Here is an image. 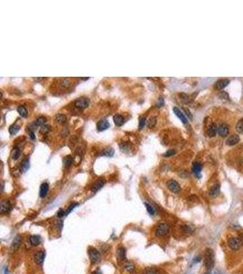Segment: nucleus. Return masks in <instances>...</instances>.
Segmentation results:
<instances>
[{
    "label": "nucleus",
    "instance_id": "dca6fc26",
    "mask_svg": "<svg viewBox=\"0 0 243 274\" xmlns=\"http://www.w3.org/2000/svg\"><path fill=\"white\" fill-rule=\"evenodd\" d=\"M48 189H49V185L48 183H43L41 185H40V190H39V196L40 197H46L48 193Z\"/></svg>",
    "mask_w": 243,
    "mask_h": 274
},
{
    "label": "nucleus",
    "instance_id": "39448f33",
    "mask_svg": "<svg viewBox=\"0 0 243 274\" xmlns=\"http://www.w3.org/2000/svg\"><path fill=\"white\" fill-rule=\"evenodd\" d=\"M89 102L90 101L88 98L80 97V98H78L77 100L74 102V106L79 110H83L89 105Z\"/></svg>",
    "mask_w": 243,
    "mask_h": 274
},
{
    "label": "nucleus",
    "instance_id": "9b49d317",
    "mask_svg": "<svg viewBox=\"0 0 243 274\" xmlns=\"http://www.w3.org/2000/svg\"><path fill=\"white\" fill-rule=\"evenodd\" d=\"M173 112H174L175 115L183 122V124H187V122H188V119H187L186 116H185V114L183 113L182 111H180L178 107H173Z\"/></svg>",
    "mask_w": 243,
    "mask_h": 274
},
{
    "label": "nucleus",
    "instance_id": "7ed1b4c3",
    "mask_svg": "<svg viewBox=\"0 0 243 274\" xmlns=\"http://www.w3.org/2000/svg\"><path fill=\"white\" fill-rule=\"evenodd\" d=\"M169 226L165 222L159 223L155 229V234L157 237H164L169 232Z\"/></svg>",
    "mask_w": 243,
    "mask_h": 274
},
{
    "label": "nucleus",
    "instance_id": "f03ea898",
    "mask_svg": "<svg viewBox=\"0 0 243 274\" xmlns=\"http://www.w3.org/2000/svg\"><path fill=\"white\" fill-rule=\"evenodd\" d=\"M227 244H228V247L231 250L237 251V250L241 249L242 245H243V241L239 237H230L227 241Z\"/></svg>",
    "mask_w": 243,
    "mask_h": 274
},
{
    "label": "nucleus",
    "instance_id": "a878e982",
    "mask_svg": "<svg viewBox=\"0 0 243 274\" xmlns=\"http://www.w3.org/2000/svg\"><path fill=\"white\" fill-rule=\"evenodd\" d=\"M122 267L124 268V269L126 270V271H128L129 272H134V271H135V266H134V264L132 263V262H130V261H126V262H124V264L122 265Z\"/></svg>",
    "mask_w": 243,
    "mask_h": 274
},
{
    "label": "nucleus",
    "instance_id": "ea45409f",
    "mask_svg": "<svg viewBox=\"0 0 243 274\" xmlns=\"http://www.w3.org/2000/svg\"><path fill=\"white\" fill-rule=\"evenodd\" d=\"M236 130L238 133H243V119H240L236 125Z\"/></svg>",
    "mask_w": 243,
    "mask_h": 274
},
{
    "label": "nucleus",
    "instance_id": "72a5a7b5",
    "mask_svg": "<svg viewBox=\"0 0 243 274\" xmlns=\"http://www.w3.org/2000/svg\"><path fill=\"white\" fill-rule=\"evenodd\" d=\"M119 147H120V149H121V151H122V152H125V153H127L128 151H129L130 148H131L130 144H129V143H127V142L120 143V144H119Z\"/></svg>",
    "mask_w": 243,
    "mask_h": 274
},
{
    "label": "nucleus",
    "instance_id": "79ce46f5",
    "mask_svg": "<svg viewBox=\"0 0 243 274\" xmlns=\"http://www.w3.org/2000/svg\"><path fill=\"white\" fill-rule=\"evenodd\" d=\"M175 154H176V151H175L174 149H170V150L166 151V152L163 154V155H164L165 157H169V156H171V155H175Z\"/></svg>",
    "mask_w": 243,
    "mask_h": 274
},
{
    "label": "nucleus",
    "instance_id": "9d476101",
    "mask_svg": "<svg viewBox=\"0 0 243 274\" xmlns=\"http://www.w3.org/2000/svg\"><path fill=\"white\" fill-rule=\"evenodd\" d=\"M11 204L8 200H2L1 205H0V213L5 214L11 210Z\"/></svg>",
    "mask_w": 243,
    "mask_h": 274
},
{
    "label": "nucleus",
    "instance_id": "6ab92c4d",
    "mask_svg": "<svg viewBox=\"0 0 243 274\" xmlns=\"http://www.w3.org/2000/svg\"><path fill=\"white\" fill-rule=\"evenodd\" d=\"M180 229H181V231L183 233H185V234H188V235L192 234V233L194 232L193 226L189 225V224H183Z\"/></svg>",
    "mask_w": 243,
    "mask_h": 274
},
{
    "label": "nucleus",
    "instance_id": "4c0bfd02",
    "mask_svg": "<svg viewBox=\"0 0 243 274\" xmlns=\"http://www.w3.org/2000/svg\"><path fill=\"white\" fill-rule=\"evenodd\" d=\"M156 124H157V118H156V117H150L148 119V122H147V125H148V128H153L156 125Z\"/></svg>",
    "mask_w": 243,
    "mask_h": 274
},
{
    "label": "nucleus",
    "instance_id": "f704fd0d",
    "mask_svg": "<svg viewBox=\"0 0 243 274\" xmlns=\"http://www.w3.org/2000/svg\"><path fill=\"white\" fill-rule=\"evenodd\" d=\"M147 122H148V121H147L146 117H143V116L140 117V120H138V129H140V130L143 129Z\"/></svg>",
    "mask_w": 243,
    "mask_h": 274
},
{
    "label": "nucleus",
    "instance_id": "864d4df0",
    "mask_svg": "<svg viewBox=\"0 0 243 274\" xmlns=\"http://www.w3.org/2000/svg\"><path fill=\"white\" fill-rule=\"evenodd\" d=\"M4 274H8V270H7V268H5V269H4Z\"/></svg>",
    "mask_w": 243,
    "mask_h": 274
},
{
    "label": "nucleus",
    "instance_id": "4be33fe9",
    "mask_svg": "<svg viewBox=\"0 0 243 274\" xmlns=\"http://www.w3.org/2000/svg\"><path fill=\"white\" fill-rule=\"evenodd\" d=\"M117 258L119 260H124L126 259V249L124 247H119L117 249Z\"/></svg>",
    "mask_w": 243,
    "mask_h": 274
},
{
    "label": "nucleus",
    "instance_id": "423d86ee",
    "mask_svg": "<svg viewBox=\"0 0 243 274\" xmlns=\"http://www.w3.org/2000/svg\"><path fill=\"white\" fill-rule=\"evenodd\" d=\"M167 187L169 188L171 192H173V193H175V194H177V193H178L179 191H180V185H179L177 181H175V180H173V179H171V180H169V181H167Z\"/></svg>",
    "mask_w": 243,
    "mask_h": 274
},
{
    "label": "nucleus",
    "instance_id": "6e6552de",
    "mask_svg": "<svg viewBox=\"0 0 243 274\" xmlns=\"http://www.w3.org/2000/svg\"><path fill=\"white\" fill-rule=\"evenodd\" d=\"M109 126H110V124H109V122L107 119H101L100 121H98L97 122V129L99 132L108 129Z\"/></svg>",
    "mask_w": 243,
    "mask_h": 274
},
{
    "label": "nucleus",
    "instance_id": "a18cd8bd",
    "mask_svg": "<svg viewBox=\"0 0 243 274\" xmlns=\"http://www.w3.org/2000/svg\"><path fill=\"white\" fill-rule=\"evenodd\" d=\"M78 205V203H74V204H71V205L68 207L67 210V212H66V215H67V214H69V213H70V212H71V211L73 210V209H74L75 207H77Z\"/></svg>",
    "mask_w": 243,
    "mask_h": 274
},
{
    "label": "nucleus",
    "instance_id": "2f4dec72",
    "mask_svg": "<svg viewBox=\"0 0 243 274\" xmlns=\"http://www.w3.org/2000/svg\"><path fill=\"white\" fill-rule=\"evenodd\" d=\"M142 274H159V271L156 269V268L150 267V268H147L143 271Z\"/></svg>",
    "mask_w": 243,
    "mask_h": 274
},
{
    "label": "nucleus",
    "instance_id": "473e14b6",
    "mask_svg": "<svg viewBox=\"0 0 243 274\" xmlns=\"http://www.w3.org/2000/svg\"><path fill=\"white\" fill-rule=\"evenodd\" d=\"M20 149L18 147H15L13 150H12V153H11V157H12V159L14 160H16L18 157L20 156Z\"/></svg>",
    "mask_w": 243,
    "mask_h": 274
},
{
    "label": "nucleus",
    "instance_id": "58836bf2",
    "mask_svg": "<svg viewBox=\"0 0 243 274\" xmlns=\"http://www.w3.org/2000/svg\"><path fill=\"white\" fill-rule=\"evenodd\" d=\"M218 96L221 98V99H222V100H229V94H228V92L224 91H219V92L218 93Z\"/></svg>",
    "mask_w": 243,
    "mask_h": 274
},
{
    "label": "nucleus",
    "instance_id": "f8f14e48",
    "mask_svg": "<svg viewBox=\"0 0 243 274\" xmlns=\"http://www.w3.org/2000/svg\"><path fill=\"white\" fill-rule=\"evenodd\" d=\"M219 192H221V185L217 183L211 186V188L209 191V195L211 197H217L219 195Z\"/></svg>",
    "mask_w": 243,
    "mask_h": 274
},
{
    "label": "nucleus",
    "instance_id": "4468645a",
    "mask_svg": "<svg viewBox=\"0 0 243 274\" xmlns=\"http://www.w3.org/2000/svg\"><path fill=\"white\" fill-rule=\"evenodd\" d=\"M45 257H46V253L45 251H38L35 254L34 256V260H35V262H36L37 264H41L42 262L44 261L45 260Z\"/></svg>",
    "mask_w": 243,
    "mask_h": 274
},
{
    "label": "nucleus",
    "instance_id": "8fccbe9b",
    "mask_svg": "<svg viewBox=\"0 0 243 274\" xmlns=\"http://www.w3.org/2000/svg\"><path fill=\"white\" fill-rule=\"evenodd\" d=\"M28 133H29L30 138H31L32 140H35V133H34L33 131H28Z\"/></svg>",
    "mask_w": 243,
    "mask_h": 274
},
{
    "label": "nucleus",
    "instance_id": "412c9836",
    "mask_svg": "<svg viewBox=\"0 0 243 274\" xmlns=\"http://www.w3.org/2000/svg\"><path fill=\"white\" fill-rule=\"evenodd\" d=\"M201 169H202V165L199 162H194L193 163V165H192V172L194 173V174H196L197 176H199V174L201 172Z\"/></svg>",
    "mask_w": 243,
    "mask_h": 274
},
{
    "label": "nucleus",
    "instance_id": "49530a36",
    "mask_svg": "<svg viewBox=\"0 0 243 274\" xmlns=\"http://www.w3.org/2000/svg\"><path fill=\"white\" fill-rule=\"evenodd\" d=\"M231 228H232L233 229H235V230H240V229H241L240 226L238 223H234L232 226H231Z\"/></svg>",
    "mask_w": 243,
    "mask_h": 274
},
{
    "label": "nucleus",
    "instance_id": "c03bdc74",
    "mask_svg": "<svg viewBox=\"0 0 243 274\" xmlns=\"http://www.w3.org/2000/svg\"><path fill=\"white\" fill-rule=\"evenodd\" d=\"M163 105H164V99L162 98V97H159V100H158V102L156 103V106H157L158 108H160V107H162Z\"/></svg>",
    "mask_w": 243,
    "mask_h": 274
},
{
    "label": "nucleus",
    "instance_id": "37998d69",
    "mask_svg": "<svg viewBox=\"0 0 243 274\" xmlns=\"http://www.w3.org/2000/svg\"><path fill=\"white\" fill-rule=\"evenodd\" d=\"M49 130H50L49 125L45 124V125L41 126V130H40V132H41V133H44V135H46V133L49 132Z\"/></svg>",
    "mask_w": 243,
    "mask_h": 274
},
{
    "label": "nucleus",
    "instance_id": "0eeeda50",
    "mask_svg": "<svg viewBox=\"0 0 243 274\" xmlns=\"http://www.w3.org/2000/svg\"><path fill=\"white\" fill-rule=\"evenodd\" d=\"M229 132V127L227 124H225V122H222V124H221L218 126V133L222 137L227 136Z\"/></svg>",
    "mask_w": 243,
    "mask_h": 274
},
{
    "label": "nucleus",
    "instance_id": "20e7f679",
    "mask_svg": "<svg viewBox=\"0 0 243 274\" xmlns=\"http://www.w3.org/2000/svg\"><path fill=\"white\" fill-rule=\"evenodd\" d=\"M88 256H89V260L91 261V263H93V264L98 263L101 260L100 252L95 248H89L88 249Z\"/></svg>",
    "mask_w": 243,
    "mask_h": 274
},
{
    "label": "nucleus",
    "instance_id": "c756f323",
    "mask_svg": "<svg viewBox=\"0 0 243 274\" xmlns=\"http://www.w3.org/2000/svg\"><path fill=\"white\" fill-rule=\"evenodd\" d=\"M179 97L181 98V101L184 102L185 103H189V102H191L193 101L192 97L186 94V93H180V94H179Z\"/></svg>",
    "mask_w": 243,
    "mask_h": 274
},
{
    "label": "nucleus",
    "instance_id": "3c124183",
    "mask_svg": "<svg viewBox=\"0 0 243 274\" xmlns=\"http://www.w3.org/2000/svg\"><path fill=\"white\" fill-rule=\"evenodd\" d=\"M194 260H194V262H199V261H200V257H199H199L195 258Z\"/></svg>",
    "mask_w": 243,
    "mask_h": 274
},
{
    "label": "nucleus",
    "instance_id": "f257e3e1",
    "mask_svg": "<svg viewBox=\"0 0 243 274\" xmlns=\"http://www.w3.org/2000/svg\"><path fill=\"white\" fill-rule=\"evenodd\" d=\"M214 264H215V254H214V250L211 249H207L205 250V256H204V265L207 271H210Z\"/></svg>",
    "mask_w": 243,
    "mask_h": 274
},
{
    "label": "nucleus",
    "instance_id": "f3484780",
    "mask_svg": "<svg viewBox=\"0 0 243 274\" xmlns=\"http://www.w3.org/2000/svg\"><path fill=\"white\" fill-rule=\"evenodd\" d=\"M21 243H22V238H21V237H20L19 235L16 236L15 238H14V240H13V242H12V245H11V249H12L13 251H15V250H16V249H19Z\"/></svg>",
    "mask_w": 243,
    "mask_h": 274
},
{
    "label": "nucleus",
    "instance_id": "a19ab883",
    "mask_svg": "<svg viewBox=\"0 0 243 274\" xmlns=\"http://www.w3.org/2000/svg\"><path fill=\"white\" fill-rule=\"evenodd\" d=\"M70 84H71L70 83V80L67 79V78L62 79L60 80V86H62V87H68Z\"/></svg>",
    "mask_w": 243,
    "mask_h": 274
},
{
    "label": "nucleus",
    "instance_id": "de8ad7c7",
    "mask_svg": "<svg viewBox=\"0 0 243 274\" xmlns=\"http://www.w3.org/2000/svg\"><path fill=\"white\" fill-rule=\"evenodd\" d=\"M64 216H66V212L63 210V209H60V210L57 212V217L59 218H62L64 217Z\"/></svg>",
    "mask_w": 243,
    "mask_h": 274
},
{
    "label": "nucleus",
    "instance_id": "ddd939ff",
    "mask_svg": "<svg viewBox=\"0 0 243 274\" xmlns=\"http://www.w3.org/2000/svg\"><path fill=\"white\" fill-rule=\"evenodd\" d=\"M229 83V80L228 79H222V80H218L217 82L215 83V89L221 91V89H224L225 87H227Z\"/></svg>",
    "mask_w": 243,
    "mask_h": 274
},
{
    "label": "nucleus",
    "instance_id": "bb28decb",
    "mask_svg": "<svg viewBox=\"0 0 243 274\" xmlns=\"http://www.w3.org/2000/svg\"><path fill=\"white\" fill-rule=\"evenodd\" d=\"M55 121L56 122H59V124H65L67 122V116L62 114V113H57L56 116H55Z\"/></svg>",
    "mask_w": 243,
    "mask_h": 274
},
{
    "label": "nucleus",
    "instance_id": "aec40b11",
    "mask_svg": "<svg viewBox=\"0 0 243 274\" xmlns=\"http://www.w3.org/2000/svg\"><path fill=\"white\" fill-rule=\"evenodd\" d=\"M113 120H114L115 124L117 126H122L124 124V122H125V118L123 117L122 115H120V114L114 115Z\"/></svg>",
    "mask_w": 243,
    "mask_h": 274
},
{
    "label": "nucleus",
    "instance_id": "a211bd4d",
    "mask_svg": "<svg viewBox=\"0 0 243 274\" xmlns=\"http://www.w3.org/2000/svg\"><path fill=\"white\" fill-rule=\"evenodd\" d=\"M218 133V126L215 124H211L209 128L207 130V133L210 137H213L216 135V133Z\"/></svg>",
    "mask_w": 243,
    "mask_h": 274
},
{
    "label": "nucleus",
    "instance_id": "2eb2a0df",
    "mask_svg": "<svg viewBox=\"0 0 243 274\" xmlns=\"http://www.w3.org/2000/svg\"><path fill=\"white\" fill-rule=\"evenodd\" d=\"M240 142V136L237 135H232L228 137V139L226 140V144L228 145H230V146H232V145H235Z\"/></svg>",
    "mask_w": 243,
    "mask_h": 274
},
{
    "label": "nucleus",
    "instance_id": "b1692460",
    "mask_svg": "<svg viewBox=\"0 0 243 274\" xmlns=\"http://www.w3.org/2000/svg\"><path fill=\"white\" fill-rule=\"evenodd\" d=\"M29 166H30L29 159L26 158L24 161L21 163V165H20V171H21V173H25L26 171H27L28 168H29Z\"/></svg>",
    "mask_w": 243,
    "mask_h": 274
},
{
    "label": "nucleus",
    "instance_id": "603ef678",
    "mask_svg": "<svg viewBox=\"0 0 243 274\" xmlns=\"http://www.w3.org/2000/svg\"><path fill=\"white\" fill-rule=\"evenodd\" d=\"M93 274H102V272L100 271V270H97V271H94V272H93Z\"/></svg>",
    "mask_w": 243,
    "mask_h": 274
},
{
    "label": "nucleus",
    "instance_id": "c9c22d12",
    "mask_svg": "<svg viewBox=\"0 0 243 274\" xmlns=\"http://www.w3.org/2000/svg\"><path fill=\"white\" fill-rule=\"evenodd\" d=\"M63 162H64V165H65L66 167L70 166V165H72V163H73V157L70 156V155H67V156H66L65 158H64Z\"/></svg>",
    "mask_w": 243,
    "mask_h": 274
},
{
    "label": "nucleus",
    "instance_id": "e433bc0d",
    "mask_svg": "<svg viewBox=\"0 0 243 274\" xmlns=\"http://www.w3.org/2000/svg\"><path fill=\"white\" fill-rule=\"evenodd\" d=\"M144 205H145V207H146V208H147V211L148 212L149 215H151V216L155 215L156 210H155V208H154L151 205H149L148 203H146V202L144 203Z\"/></svg>",
    "mask_w": 243,
    "mask_h": 274
},
{
    "label": "nucleus",
    "instance_id": "cd10ccee",
    "mask_svg": "<svg viewBox=\"0 0 243 274\" xmlns=\"http://www.w3.org/2000/svg\"><path fill=\"white\" fill-rule=\"evenodd\" d=\"M46 122H47V118L44 117V116H39V117L37 118V120L34 122V124L36 125L37 127L43 126V125H45Z\"/></svg>",
    "mask_w": 243,
    "mask_h": 274
},
{
    "label": "nucleus",
    "instance_id": "09e8293b",
    "mask_svg": "<svg viewBox=\"0 0 243 274\" xmlns=\"http://www.w3.org/2000/svg\"><path fill=\"white\" fill-rule=\"evenodd\" d=\"M184 112L186 113V114H187V115L189 116V117L190 119L192 118V115H191V113H190V112H189V111L188 109H184Z\"/></svg>",
    "mask_w": 243,
    "mask_h": 274
},
{
    "label": "nucleus",
    "instance_id": "393cba45",
    "mask_svg": "<svg viewBox=\"0 0 243 274\" xmlns=\"http://www.w3.org/2000/svg\"><path fill=\"white\" fill-rule=\"evenodd\" d=\"M114 149L112 147H108L106 149H104L102 152L100 153V155L102 156H107V157H111L114 155Z\"/></svg>",
    "mask_w": 243,
    "mask_h": 274
},
{
    "label": "nucleus",
    "instance_id": "7c9ffc66",
    "mask_svg": "<svg viewBox=\"0 0 243 274\" xmlns=\"http://www.w3.org/2000/svg\"><path fill=\"white\" fill-rule=\"evenodd\" d=\"M18 131H19V126L17 125V124H12V125H11V126L8 128V132H9V133H10L11 135H16L17 132H18Z\"/></svg>",
    "mask_w": 243,
    "mask_h": 274
},
{
    "label": "nucleus",
    "instance_id": "5701e85b",
    "mask_svg": "<svg viewBox=\"0 0 243 274\" xmlns=\"http://www.w3.org/2000/svg\"><path fill=\"white\" fill-rule=\"evenodd\" d=\"M29 242L32 246H38L41 242V238L37 235H32L29 237Z\"/></svg>",
    "mask_w": 243,
    "mask_h": 274
},
{
    "label": "nucleus",
    "instance_id": "c85d7f7f",
    "mask_svg": "<svg viewBox=\"0 0 243 274\" xmlns=\"http://www.w3.org/2000/svg\"><path fill=\"white\" fill-rule=\"evenodd\" d=\"M17 113H18L19 115L22 116V117H27V113H28L27 110L25 105H20V106L17 107Z\"/></svg>",
    "mask_w": 243,
    "mask_h": 274
},
{
    "label": "nucleus",
    "instance_id": "1a4fd4ad",
    "mask_svg": "<svg viewBox=\"0 0 243 274\" xmlns=\"http://www.w3.org/2000/svg\"><path fill=\"white\" fill-rule=\"evenodd\" d=\"M105 183H106V181H105V179L104 178H99V179H97V181L92 185V186H91V191L92 192H97L98 190H100L103 186H104V185H105Z\"/></svg>",
    "mask_w": 243,
    "mask_h": 274
},
{
    "label": "nucleus",
    "instance_id": "5fc2aeb1",
    "mask_svg": "<svg viewBox=\"0 0 243 274\" xmlns=\"http://www.w3.org/2000/svg\"><path fill=\"white\" fill-rule=\"evenodd\" d=\"M242 204H243V203H242Z\"/></svg>",
    "mask_w": 243,
    "mask_h": 274
}]
</instances>
